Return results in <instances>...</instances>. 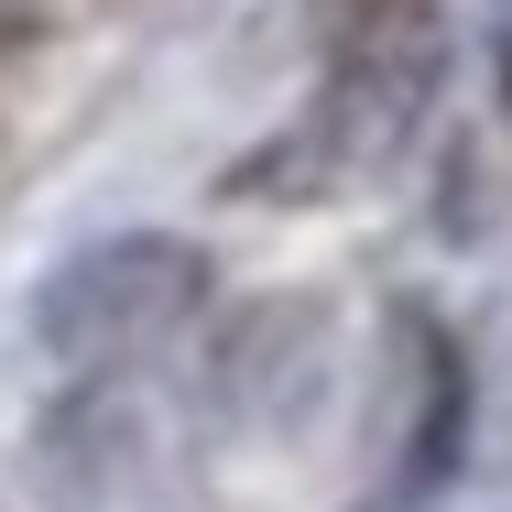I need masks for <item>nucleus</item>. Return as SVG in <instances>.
Wrapping results in <instances>:
<instances>
[{
	"label": "nucleus",
	"instance_id": "f257e3e1",
	"mask_svg": "<svg viewBox=\"0 0 512 512\" xmlns=\"http://www.w3.org/2000/svg\"><path fill=\"white\" fill-rule=\"evenodd\" d=\"M207 306V251L175 240V229H120L99 251H77L44 295H33V327L55 360H142L164 349L186 316Z\"/></svg>",
	"mask_w": 512,
	"mask_h": 512
}]
</instances>
